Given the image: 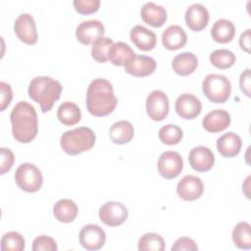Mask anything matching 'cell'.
<instances>
[{
  "label": "cell",
  "mask_w": 251,
  "mask_h": 251,
  "mask_svg": "<svg viewBox=\"0 0 251 251\" xmlns=\"http://www.w3.org/2000/svg\"><path fill=\"white\" fill-rule=\"evenodd\" d=\"M118 104L112 83L105 78H95L86 91V108L95 117L111 114Z\"/></svg>",
  "instance_id": "obj_1"
},
{
  "label": "cell",
  "mask_w": 251,
  "mask_h": 251,
  "mask_svg": "<svg viewBox=\"0 0 251 251\" xmlns=\"http://www.w3.org/2000/svg\"><path fill=\"white\" fill-rule=\"evenodd\" d=\"M10 120L14 138L21 143L30 142L37 134L38 120L34 107L26 101H19L11 111Z\"/></svg>",
  "instance_id": "obj_2"
},
{
  "label": "cell",
  "mask_w": 251,
  "mask_h": 251,
  "mask_svg": "<svg viewBox=\"0 0 251 251\" xmlns=\"http://www.w3.org/2000/svg\"><path fill=\"white\" fill-rule=\"evenodd\" d=\"M28 96L40 105L42 113L50 111L54 103L60 98L62 85L50 76L40 75L31 79L28 85Z\"/></svg>",
  "instance_id": "obj_3"
},
{
  "label": "cell",
  "mask_w": 251,
  "mask_h": 251,
  "mask_svg": "<svg viewBox=\"0 0 251 251\" xmlns=\"http://www.w3.org/2000/svg\"><path fill=\"white\" fill-rule=\"evenodd\" d=\"M95 140V133L90 127L79 126L65 131L60 138V144L67 154L77 155L90 150L94 146Z\"/></svg>",
  "instance_id": "obj_4"
},
{
  "label": "cell",
  "mask_w": 251,
  "mask_h": 251,
  "mask_svg": "<svg viewBox=\"0 0 251 251\" xmlns=\"http://www.w3.org/2000/svg\"><path fill=\"white\" fill-rule=\"evenodd\" d=\"M205 96L213 103H225L230 96L231 84L224 75L209 74L202 82Z\"/></svg>",
  "instance_id": "obj_5"
},
{
  "label": "cell",
  "mask_w": 251,
  "mask_h": 251,
  "mask_svg": "<svg viewBox=\"0 0 251 251\" xmlns=\"http://www.w3.org/2000/svg\"><path fill=\"white\" fill-rule=\"evenodd\" d=\"M15 181L22 190L25 192H36L42 186L43 176L35 165L23 163L15 172Z\"/></svg>",
  "instance_id": "obj_6"
},
{
  "label": "cell",
  "mask_w": 251,
  "mask_h": 251,
  "mask_svg": "<svg viewBox=\"0 0 251 251\" xmlns=\"http://www.w3.org/2000/svg\"><path fill=\"white\" fill-rule=\"evenodd\" d=\"M157 167L159 174L164 178L173 179L181 173L183 161L179 153L176 151H165L160 155Z\"/></svg>",
  "instance_id": "obj_7"
},
{
  "label": "cell",
  "mask_w": 251,
  "mask_h": 251,
  "mask_svg": "<svg viewBox=\"0 0 251 251\" xmlns=\"http://www.w3.org/2000/svg\"><path fill=\"white\" fill-rule=\"evenodd\" d=\"M127 216L126 207L116 201L106 202L99 209V218L108 226H121L126 221Z\"/></svg>",
  "instance_id": "obj_8"
},
{
  "label": "cell",
  "mask_w": 251,
  "mask_h": 251,
  "mask_svg": "<svg viewBox=\"0 0 251 251\" xmlns=\"http://www.w3.org/2000/svg\"><path fill=\"white\" fill-rule=\"evenodd\" d=\"M169 98L162 90H153L146 98V111L153 121H163L169 114Z\"/></svg>",
  "instance_id": "obj_9"
},
{
  "label": "cell",
  "mask_w": 251,
  "mask_h": 251,
  "mask_svg": "<svg viewBox=\"0 0 251 251\" xmlns=\"http://www.w3.org/2000/svg\"><path fill=\"white\" fill-rule=\"evenodd\" d=\"M78 238L84 249L94 251L103 247L106 241V233L98 225L88 224L80 229Z\"/></svg>",
  "instance_id": "obj_10"
},
{
  "label": "cell",
  "mask_w": 251,
  "mask_h": 251,
  "mask_svg": "<svg viewBox=\"0 0 251 251\" xmlns=\"http://www.w3.org/2000/svg\"><path fill=\"white\" fill-rule=\"evenodd\" d=\"M14 30L21 41L32 45L37 42V31L35 21L28 13L21 14L14 24Z\"/></svg>",
  "instance_id": "obj_11"
},
{
  "label": "cell",
  "mask_w": 251,
  "mask_h": 251,
  "mask_svg": "<svg viewBox=\"0 0 251 251\" xmlns=\"http://www.w3.org/2000/svg\"><path fill=\"white\" fill-rule=\"evenodd\" d=\"M105 27L98 20H88L81 22L75 29V36L79 42L85 45L93 44L98 38L102 37Z\"/></svg>",
  "instance_id": "obj_12"
},
{
  "label": "cell",
  "mask_w": 251,
  "mask_h": 251,
  "mask_svg": "<svg viewBox=\"0 0 251 251\" xmlns=\"http://www.w3.org/2000/svg\"><path fill=\"white\" fill-rule=\"evenodd\" d=\"M204 191V184L200 177L192 175L183 176L176 185L177 195L185 201L198 199Z\"/></svg>",
  "instance_id": "obj_13"
},
{
  "label": "cell",
  "mask_w": 251,
  "mask_h": 251,
  "mask_svg": "<svg viewBox=\"0 0 251 251\" xmlns=\"http://www.w3.org/2000/svg\"><path fill=\"white\" fill-rule=\"evenodd\" d=\"M175 109L180 118L192 120L201 113L202 104L195 95L190 93H183L176 98Z\"/></svg>",
  "instance_id": "obj_14"
},
{
  "label": "cell",
  "mask_w": 251,
  "mask_h": 251,
  "mask_svg": "<svg viewBox=\"0 0 251 251\" xmlns=\"http://www.w3.org/2000/svg\"><path fill=\"white\" fill-rule=\"evenodd\" d=\"M209 12L200 3H193L185 11L184 19L187 26L193 31L204 29L209 22Z\"/></svg>",
  "instance_id": "obj_15"
},
{
  "label": "cell",
  "mask_w": 251,
  "mask_h": 251,
  "mask_svg": "<svg viewBox=\"0 0 251 251\" xmlns=\"http://www.w3.org/2000/svg\"><path fill=\"white\" fill-rule=\"evenodd\" d=\"M188 161L193 170L204 173L213 167L215 163V156L210 148L197 146L190 150Z\"/></svg>",
  "instance_id": "obj_16"
},
{
  "label": "cell",
  "mask_w": 251,
  "mask_h": 251,
  "mask_svg": "<svg viewBox=\"0 0 251 251\" xmlns=\"http://www.w3.org/2000/svg\"><path fill=\"white\" fill-rule=\"evenodd\" d=\"M156 70V61L154 58L144 55H137L135 56L126 64L125 65V71L134 76L142 77L147 76L154 73Z\"/></svg>",
  "instance_id": "obj_17"
},
{
  "label": "cell",
  "mask_w": 251,
  "mask_h": 251,
  "mask_svg": "<svg viewBox=\"0 0 251 251\" xmlns=\"http://www.w3.org/2000/svg\"><path fill=\"white\" fill-rule=\"evenodd\" d=\"M230 124V115L223 109H216L206 114L203 118V127L209 132H219L225 130Z\"/></svg>",
  "instance_id": "obj_18"
},
{
  "label": "cell",
  "mask_w": 251,
  "mask_h": 251,
  "mask_svg": "<svg viewBox=\"0 0 251 251\" xmlns=\"http://www.w3.org/2000/svg\"><path fill=\"white\" fill-rule=\"evenodd\" d=\"M129 37L134 45L142 51L152 50L157 42L156 34L152 30L140 25H137L131 28Z\"/></svg>",
  "instance_id": "obj_19"
},
{
  "label": "cell",
  "mask_w": 251,
  "mask_h": 251,
  "mask_svg": "<svg viewBox=\"0 0 251 251\" xmlns=\"http://www.w3.org/2000/svg\"><path fill=\"white\" fill-rule=\"evenodd\" d=\"M140 16L144 23L154 27L162 26L167 21L166 9L154 2H146L140 10Z\"/></svg>",
  "instance_id": "obj_20"
},
{
  "label": "cell",
  "mask_w": 251,
  "mask_h": 251,
  "mask_svg": "<svg viewBox=\"0 0 251 251\" xmlns=\"http://www.w3.org/2000/svg\"><path fill=\"white\" fill-rule=\"evenodd\" d=\"M241 145V138L232 131L225 133L217 139V149L226 158L235 157L240 152Z\"/></svg>",
  "instance_id": "obj_21"
},
{
  "label": "cell",
  "mask_w": 251,
  "mask_h": 251,
  "mask_svg": "<svg viewBox=\"0 0 251 251\" xmlns=\"http://www.w3.org/2000/svg\"><path fill=\"white\" fill-rule=\"evenodd\" d=\"M187 40L184 29L177 25H172L168 26L162 33V43L168 50H177L182 48Z\"/></svg>",
  "instance_id": "obj_22"
},
{
  "label": "cell",
  "mask_w": 251,
  "mask_h": 251,
  "mask_svg": "<svg viewBox=\"0 0 251 251\" xmlns=\"http://www.w3.org/2000/svg\"><path fill=\"white\" fill-rule=\"evenodd\" d=\"M198 66L196 55L191 52H182L174 57L172 67L175 73L178 75H188L192 74Z\"/></svg>",
  "instance_id": "obj_23"
},
{
  "label": "cell",
  "mask_w": 251,
  "mask_h": 251,
  "mask_svg": "<svg viewBox=\"0 0 251 251\" xmlns=\"http://www.w3.org/2000/svg\"><path fill=\"white\" fill-rule=\"evenodd\" d=\"M133 134V126L126 120H121L114 123L109 130V136L116 144L128 143L132 139Z\"/></svg>",
  "instance_id": "obj_24"
},
{
  "label": "cell",
  "mask_w": 251,
  "mask_h": 251,
  "mask_svg": "<svg viewBox=\"0 0 251 251\" xmlns=\"http://www.w3.org/2000/svg\"><path fill=\"white\" fill-rule=\"evenodd\" d=\"M134 56L135 53L129 45L122 41L113 43L108 51V60L115 66H125Z\"/></svg>",
  "instance_id": "obj_25"
},
{
  "label": "cell",
  "mask_w": 251,
  "mask_h": 251,
  "mask_svg": "<svg viewBox=\"0 0 251 251\" xmlns=\"http://www.w3.org/2000/svg\"><path fill=\"white\" fill-rule=\"evenodd\" d=\"M235 34L233 23L227 19H220L215 22L211 29L212 38L219 43L230 42Z\"/></svg>",
  "instance_id": "obj_26"
},
{
  "label": "cell",
  "mask_w": 251,
  "mask_h": 251,
  "mask_svg": "<svg viewBox=\"0 0 251 251\" xmlns=\"http://www.w3.org/2000/svg\"><path fill=\"white\" fill-rule=\"evenodd\" d=\"M78 208L75 201L71 199H61L53 207V214L57 221L61 223H71L77 216Z\"/></svg>",
  "instance_id": "obj_27"
},
{
  "label": "cell",
  "mask_w": 251,
  "mask_h": 251,
  "mask_svg": "<svg viewBox=\"0 0 251 251\" xmlns=\"http://www.w3.org/2000/svg\"><path fill=\"white\" fill-rule=\"evenodd\" d=\"M57 117L64 126H74L80 121L81 112L76 104L66 101L58 107Z\"/></svg>",
  "instance_id": "obj_28"
},
{
  "label": "cell",
  "mask_w": 251,
  "mask_h": 251,
  "mask_svg": "<svg viewBox=\"0 0 251 251\" xmlns=\"http://www.w3.org/2000/svg\"><path fill=\"white\" fill-rule=\"evenodd\" d=\"M232 240L234 245L239 249H250L251 248V234L250 225L246 222L238 223L232 229Z\"/></svg>",
  "instance_id": "obj_29"
},
{
  "label": "cell",
  "mask_w": 251,
  "mask_h": 251,
  "mask_svg": "<svg viewBox=\"0 0 251 251\" xmlns=\"http://www.w3.org/2000/svg\"><path fill=\"white\" fill-rule=\"evenodd\" d=\"M209 60L214 67L221 70H226L233 66L236 58L230 50L217 49L210 54Z\"/></svg>",
  "instance_id": "obj_30"
},
{
  "label": "cell",
  "mask_w": 251,
  "mask_h": 251,
  "mask_svg": "<svg viewBox=\"0 0 251 251\" xmlns=\"http://www.w3.org/2000/svg\"><path fill=\"white\" fill-rule=\"evenodd\" d=\"M139 251H163L165 250L164 238L155 232L143 234L138 240Z\"/></svg>",
  "instance_id": "obj_31"
},
{
  "label": "cell",
  "mask_w": 251,
  "mask_h": 251,
  "mask_svg": "<svg viewBox=\"0 0 251 251\" xmlns=\"http://www.w3.org/2000/svg\"><path fill=\"white\" fill-rule=\"evenodd\" d=\"M182 129L174 124L165 125L159 129V139L167 145L177 144L182 139Z\"/></svg>",
  "instance_id": "obj_32"
},
{
  "label": "cell",
  "mask_w": 251,
  "mask_h": 251,
  "mask_svg": "<svg viewBox=\"0 0 251 251\" xmlns=\"http://www.w3.org/2000/svg\"><path fill=\"white\" fill-rule=\"evenodd\" d=\"M24 236L17 231H9L1 238L2 251H23L25 247Z\"/></svg>",
  "instance_id": "obj_33"
},
{
  "label": "cell",
  "mask_w": 251,
  "mask_h": 251,
  "mask_svg": "<svg viewBox=\"0 0 251 251\" xmlns=\"http://www.w3.org/2000/svg\"><path fill=\"white\" fill-rule=\"evenodd\" d=\"M113 39L102 36L98 38L91 48V56L98 63H105L108 61V51L113 45Z\"/></svg>",
  "instance_id": "obj_34"
},
{
  "label": "cell",
  "mask_w": 251,
  "mask_h": 251,
  "mask_svg": "<svg viewBox=\"0 0 251 251\" xmlns=\"http://www.w3.org/2000/svg\"><path fill=\"white\" fill-rule=\"evenodd\" d=\"M57 249L56 241L47 235H39L32 242L33 251H56Z\"/></svg>",
  "instance_id": "obj_35"
},
{
  "label": "cell",
  "mask_w": 251,
  "mask_h": 251,
  "mask_svg": "<svg viewBox=\"0 0 251 251\" xmlns=\"http://www.w3.org/2000/svg\"><path fill=\"white\" fill-rule=\"evenodd\" d=\"M73 4L77 13L88 15L99 9L100 0H74Z\"/></svg>",
  "instance_id": "obj_36"
},
{
  "label": "cell",
  "mask_w": 251,
  "mask_h": 251,
  "mask_svg": "<svg viewBox=\"0 0 251 251\" xmlns=\"http://www.w3.org/2000/svg\"><path fill=\"white\" fill-rule=\"evenodd\" d=\"M0 153H1L0 174L4 175L5 173L11 170L15 161V155L9 148H5V147L0 148Z\"/></svg>",
  "instance_id": "obj_37"
},
{
  "label": "cell",
  "mask_w": 251,
  "mask_h": 251,
  "mask_svg": "<svg viewBox=\"0 0 251 251\" xmlns=\"http://www.w3.org/2000/svg\"><path fill=\"white\" fill-rule=\"evenodd\" d=\"M198 249L195 241L186 236L177 238L172 246V251H196Z\"/></svg>",
  "instance_id": "obj_38"
},
{
  "label": "cell",
  "mask_w": 251,
  "mask_h": 251,
  "mask_svg": "<svg viewBox=\"0 0 251 251\" xmlns=\"http://www.w3.org/2000/svg\"><path fill=\"white\" fill-rule=\"evenodd\" d=\"M0 92H1V101H0V111H4L12 101L13 91L11 85L5 81L0 82Z\"/></svg>",
  "instance_id": "obj_39"
},
{
  "label": "cell",
  "mask_w": 251,
  "mask_h": 251,
  "mask_svg": "<svg viewBox=\"0 0 251 251\" xmlns=\"http://www.w3.org/2000/svg\"><path fill=\"white\" fill-rule=\"evenodd\" d=\"M239 85L240 89L244 92V94L250 97V70L246 69L241 73L239 77Z\"/></svg>",
  "instance_id": "obj_40"
},
{
  "label": "cell",
  "mask_w": 251,
  "mask_h": 251,
  "mask_svg": "<svg viewBox=\"0 0 251 251\" xmlns=\"http://www.w3.org/2000/svg\"><path fill=\"white\" fill-rule=\"evenodd\" d=\"M250 32L251 29H246L243 33H241L239 37V45L242 50L246 51L247 53L250 52Z\"/></svg>",
  "instance_id": "obj_41"
}]
</instances>
